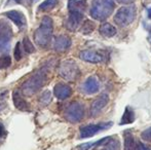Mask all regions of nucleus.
Masks as SVG:
<instances>
[{
    "instance_id": "obj_36",
    "label": "nucleus",
    "mask_w": 151,
    "mask_h": 150,
    "mask_svg": "<svg viewBox=\"0 0 151 150\" xmlns=\"http://www.w3.org/2000/svg\"><path fill=\"white\" fill-rule=\"evenodd\" d=\"M31 2H36V1H38V0H30Z\"/></svg>"
},
{
    "instance_id": "obj_33",
    "label": "nucleus",
    "mask_w": 151,
    "mask_h": 150,
    "mask_svg": "<svg viewBox=\"0 0 151 150\" xmlns=\"http://www.w3.org/2000/svg\"><path fill=\"white\" fill-rule=\"evenodd\" d=\"M148 18L151 19V8H149V9H148Z\"/></svg>"
},
{
    "instance_id": "obj_34",
    "label": "nucleus",
    "mask_w": 151,
    "mask_h": 150,
    "mask_svg": "<svg viewBox=\"0 0 151 150\" xmlns=\"http://www.w3.org/2000/svg\"><path fill=\"white\" fill-rule=\"evenodd\" d=\"M12 1H14L16 3H22L23 0H12Z\"/></svg>"
},
{
    "instance_id": "obj_2",
    "label": "nucleus",
    "mask_w": 151,
    "mask_h": 150,
    "mask_svg": "<svg viewBox=\"0 0 151 150\" xmlns=\"http://www.w3.org/2000/svg\"><path fill=\"white\" fill-rule=\"evenodd\" d=\"M54 32V22L50 17L45 16L41 20L40 27L34 32V41L41 47H46L50 44Z\"/></svg>"
},
{
    "instance_id": "obj_27",
    "label": "nucleus",
    "mask_w": 151,
    "mask_h": 150,
    "mask_svg": "<svg viewBox=\"0 0 151 150\" xmlns=\"http://www.w3.org/2000/svg\"><path fill=\"white\" fill-rule=\"evenodd\" d=\"M14 57L16 61H20L23 57V52H22V48H21V42H17L16 46H14Z\"/></svg>"
},
{
    "instance_id": "obj_31",
    "label": "nucleus",
    "mask_w": 151,
    "mask_h": 150,
    "mask_svg": "<svg viewBox=\"0 0 151 150\" xmlns=\"http://www.w3.org/2000/svg\"><path fill=\"white\" fill-rule=\"evenodd\" d=\"M5 128H4V126L2 124V122L0 121V137H3L5 136Z\"/></svg>"
},
{
    "instance_id": "obj_26",
    "label": "nucleus",
    "mask_w": 151,
    "mask_h": 150,
    "mask_svg": "<svg viewBox=\"0 0 151 150\" xmlns=\"http://www.w3.org/2000/svg\"><path fill=\"white\" fill-rule=\"evenodd\" d=\"M50 98H52V95H50V90H45L41 94L39 98V101L40 103H42L43 105H47L48 103L50 102Z\"/></svg>"
},
{
    "instance_id": "obj_22",
    "label": "nucleus",
    "mask_w": 151,
    "mask_h": 150,
    "mask_svg": "<svg viewBox=\"0 0 151 150\" xmlns=\"http://www.w3.org/2000/svg\"><path fill=\"white\" fill-rule=\"evenodd\" d=\"M58 3L59 0H44L39 5L38 10H40V11H48V10H52V8L56 7Z\"/></svg>"
},
{
    "instance_id": "obj_1",
    "label": "nucleus",
    "mask_w": 151,
    "mask_h": 150,
    "mask_svg": "<svg viewBox=\"0 0 151 150\" xmlns=\"http://www.w3.org/2000/svg\"><path fill=\"white\" fill-rule=\"evenodd\" d=\"M47 72L48 69L46 67H42L38 71H36L29 79H27L22 85V90L24 95L32 96L41 90L47 80Z\"/></svg>"
},
{
    "instance_id": "obj_32",
    "label": "nucleus",
    "mask_w": 151,
    "mask_h": 150,
    "mask_svg": "<svg viewBox=\"0 0 151 150\" xmlns=\"http://www.w3.org/2000/svg\"><path fill=\"white\" fill-rule=\"evenodd\" d=\"M116 1L121 4H131V3H133L135 0H116Z\"/></svg>"
},
{
    "instance_id": "obj_3",
    "label": "nucleus",
    "mask_w": 151,
    "mask_h": 150,
    "mask_svg": "<svg viewBox=\"0 0 151 150\" xmlns=\"http://www.w3.org/2000/svg\"><path fill=\"white\" fill-rule=\"evenodd\" d=\"M114 7V0H93L91 8V16L97 21H104L112 14Z\"/></svg>"
},
{
    "instance_id": "obj_28",
    "label": "nucleus",
    "mask_w": 151,
    "mask_h": 150,
    "mask_svg": "<svg viewBox=\"0 0 151 150\" xmlns=\"http://www.w3.org/2000/svg\"><path fill=\"white\" fill-rule=\"evenodd\" d=\"M141 138L144 141H147V142H151V126L148 128H146L145 131L141 133Z\"/></svg>"
},
{
    "instance_id": "obj_37",
    "label": "nucleus",
    "mask_w": 151,
    "mask_h": 150,
    "mask_svg": "<svg viewBox=\"0 0 151 150\" xmlns=\"http://www.w3.org/2000/svg\"><path fill=\"white\" fill-rule=\"evenodd\" d=\"M2 108H3V107H2V105H0V111L2 110Z\"/></svg>"
},
{
    "instance_id": "obj_12",
    "label": "nucleus",
    "mask_w": 151,
    "mask_h": 150,
    "mask_svg": "<svg viewBox=\"0 0 151 150\" xmlns=\"http://www.w3.org/2000/svg\"><path fill=\"white\" fill-rule=\"evenodd\" d=\"M4 16H6L12 23L16 24V26L20 29H25L27 26V20L25 18L24 14H22L19 10H8V11L4 12Z\"/></svg>"
},
{
    "instance_id": "obj_19",
    "label": "nucleus",
    "mask_w": 151,
    "mask_h": 150,
    "mask_svg": "<svg viewBox=\"0 0 151 150\" xmlns=\"http://www.w3.org/2000/svg\"><path fill=\"white\" fill-rule=\"evenodd\" d=\"M123 137H124V150H136L137 142H136L135 137L133 136L131 131H125Z\"/></svg>"
},
{
    "instance_id": "obj_25",
    "label": "nucleus",
    "mask_w": 151,
    "mask_h": 150,
    "mask_svg": "<svg viewBox=\"0 0 151 150\" xmlns=\"http://www.w3.org/2000/svg\"><path fill=\"white\" fill-rule=\"evenodd\" d=\"M12 65V59L8 55H3L0 57V69H5Z\"/></svg>"
},
{
    "instance_id": "obj_6",
    "label": "nucleus",
    "mask_w": 151,
    "mask_h": 150,
    "mask_svg": "<svg viewBox=\"0 0 151 150\" xmlns=\"http://www.w3.org/2000/svg\"><path fill=\"white\" fill-rule=\"evenodd\" d=\"M14 36V31L8 22L0 20V52H6L10 48V40Z\"/></svg>"
},
{
    "instance_id": "obj_8",
    "label": "nucleus",
    "mask_w": 151,
    "mask_h": 150,
    "mask_svg": "<svg viewBox=\"0 0 151 150\" xmlns=\"http://www.w3.org/2000/svg\"><path fill=\"white\" fill-rule=\"evenodd\" d=\"M112 122H102L99 124H88V126H82L79 128L80 132V138H91V137L95 136L99 132L103 130H107V128H111Z\"/></svg>"
},
{
    "instance_id": "obj_23",
    "label": "nucleus",
    "mask_w": 151,
    "mask_h": 150,
    "mask_svg": "<svg viewBox=\"0 0 151 150\" xmlns=\"http://www.w3.org/2000/svg\"><path fill=\"white\" fill-rule=\"evenodd\" d=\"M93 29H95V24H93L91 21L90 20H86V22L82 24V27H81V33H83V34H90L93 31Z\"/></svg>"
},
{
    "instance_id": "obj_5",
    "label": "nucleus",
    "mask_w": 151,
    "mask_h": 150,
    "mask_svg": "<svg viewBox=\"0 0 151 150\" xmlns=\"http://www.w3.org/2000/svg\"><path fill=\"white\" fill-rule=\"evenodd\" d=\"M59 75L68 81H74L79 75V69L74 61L66 60L62 62L59 67Z\"/></svg>"
},
{
    "instance_id": "obj_15",
    "label": "nucleus",
    "mask_w": 151,
    "mask_h": 150,
    "mask_svg": "<svg viewBox=\"0 0 151 150\" xmlns=\"http://www.w3.org/2000/svg\"><path fill=\"white\" fill-rule=\"evenodd\" d=\"M100 83L99 80L95 77V76H91L88 79L84 81V83L82 84V90L88 95H93L99 90Z\"/></svg>"
},
{
    "instance_id": "obj_21",
    "label": "nucleus",
    "mask_w": 151,
    "mask_h": 150,
    "mask_svg": "<svg viewBox=\"0 0 151 150\" xmlns=\"http://www.w3.org/2000/svg\"><path fill=\"white\" fill-rule=\"evenodd\" d=\"M135 120V112L134 110L131 108V107L127 106L124 110V113H123L122 117H121V120H120V124H129V123H132V122Z\"/></svg>"
},
{
    "instance_id": "obj_20",
    "label": "nucleus",
    "mask_w": 151,
    "mask_h": 150,
    "mask_svg": "<svg viewBox=\"0 0 151 150\" xmlns=\"http://www.w3.org/2000/svg\"><path fill=\"white\" fill-rule=\"evenodd\" d=\"M116 28L111 25L110 23H103V24L100 26V33H101L103 36L109 38V37H112L116 34Z\"/></svg>"
},
{
    "instance_id": "obj_13",
    "label": "nucleus",
    "mask_w": 151,
    "mask_h": 150,
    "mask_svg": "<svg viewBox=\"0 0 151 150\" xmlns=\"http://www.w3.org/2000/svg\"><path fill=\"white\" fill-rule=\"evenodd\" d=\"M79 58L82 61H86L88 63H93V64H97V63H101L103 60V57L100 52H96V50H81L79 52Z\"/></svg>"
},
{
    "instance_id": "obj_14",
    "label": "nucleus",
    "mask_w": 151,
    "mask_h": 150,
    "mask_svg": "<svg viewBox=\"0 0 151 150\" xmlns=\"http://www.w3.org/2000/svg\"><path fill=\"white\" fill-rule=\"evenodd\" d=\"M71 46V39L67 35H59L55 40L54 48L58 52H64Z\"/></svg>"
},
{
    "instance_id": "obj_35",
    "label": "nucleus",
    "mask_w": 151,
    "mask_h": 150,
    "mask_svg": "<svg viewBox=\"0 0 151 150\" xmlns=\"http://www.w3.org/2000/svg\"><path fill=\"white\" fill-rule=\"evenodd\" d=\"M149 42H151V29H150V32H149Z\"/></svg>"
},
{
    "instance_id": "obj_29",
    "label": "nucleus",
    "mask_w": 151,
    "mask_h": 150,
    "mask_svg": "<svg viewBox=\"0 0 151 150\" xmlns=\"http://www.w3.org/2000/svg\"><path fill=\"white\" fill-rule=\"evenodd\" d=\"M96 146V142H88L80 144L77 146V150H90L91 148H93Z\"/></svg>"
},
{
    "instance_id": "obj_16",
    "label": "nucleus",
    "mask_w": 151,
    "mask_h": 150,
    "mask_svg": "<svg viewBox=\"0 0 151 150\" xmlns=\"http://www.w3.org/2000/svg\"><path fill=\"white\" fill-rule=\"evenodd\" d=\"M54 94L56 98H58L59 100H65V99L69 98L71 96L72 90L68 84L58 83L54 88Z\"/></svg>"
},
{
    "instance_id": "obj_7",
    "label": "nucleus",
    "mask_w": 151,
    "mask_h": 150,
    "mask_svg": "<svg viewBox=\"0 0 151 150\" xmlns=\"http://www.w3.org/2000/svg\"><path fill=\"white\" fill-rule=\"evenodd\" d=\"M84 116V106L80 102L74 101L70 103L65 110V117L72 123L79 122Z\"/></svg>"
},
{
    "instance_id": "obj_24",
    "label": "nucleus",
    "mask_w": 151,
    "mask_h": 150,
    "mask_svg": "<svg viewBox=\"0 0 151 150\" xmlns=\"http://www.w3.org/2000/svg\"><path fill=\"white\" fill-rule=\"evenodd\" d=\"M23 47L27 54H32L35 52V47L28 37H24V39H23Z\"/></svg>"
},
{
    "instance_id": "obj_17",
    "label": "nucleus",
    "mask_w": 151,
    "mask_h": 150,
    "mask_svg": "<svg viewBox=\"0 0 151 150\" xmlns=\"http://www.w3.org/2000/svg\"><path fill=\"white\" fill-rule=\"evenodd\" d=\"M12 100H14V105L18 110L20 111H28L29 110V105L26 102L24 98L22 97L21 93L19 90H14L12 94Z\"/></svg>"
},
{
    "instance_id": "obj_9",
    "label": "nucleus",
    "mask_w": 151,
    "mask_h": 150,
    "mask_svg": "<svg viewBox=\"0 0 151 150\" xmlns=\"http://www.w3.org/2000/svg\"><path fill=\"white\" fill-rule=\"evenodd\" d=\"M119 141L111 137H105L96 142V146L93 150H118Z\"/></svg>"
},
{
    "instance_id": "obj_11",
    "label": "nucleus",
    "mask_w": 151,
    "mask_h": 150,
    "mask_svg": "<svg viewBox=\"0 0 151 150\" xmlns=\"http://www.w3.org/2000/svg\"><path fill=\"white\" fill-rule=\"evenodd\" d=\"M83 20V14L82 12H69L67 21H66V28L69 31H76L81 25Z\"/></svg>"
},
{
    "instance_id": "obj_4",
    "label": "nucleus",
    "mask_w": 151,
    "mask_h": 150,
    "mask_svg": "<svg viewBox=\"0 0 151 150\" xmlns=\"http://www.w3.org/2000/svg\"><path fill=\"white\" fill-rule=\"evenodd\" d=\"M136 14H137V9H136V6L133 4L122 6L116 11L115 16H114V22L119 27H127L135 20Z\"/></svg>"
},
{
    "instance_id": "obj_10",
    "label": "nucleus",
    "mask_w": 151,
    "mask_h": 150,
    "mask_svg": "<svg viewBox=\"0 0 151 150\" xmlns=\"http://www.w3.org/2000/svg\"><path fill=\"white\" fill-rule=\"evenodd\" d=\"M108 102H109V97H108V95L103 94V95H101V96L98 97L91 105L90 114H91V117L97 116L98 114L105 108V106L108 104Z\"/></svg>"
},
{
    "instance_id": "obj_30",
    "label": "nucleus",
    "mask_w": 151,
    "mask_h": 150,
    "mask_svg": "<svg viewBox=\"0 0 151 150\" xmlns=\"http://www.w3.org/2000/svg\"><path fill=\"white\" fill-rule=\"evenodd\" d=\"M136 150H151L149 147L146 146L145 144L141 142H137V147H136Z\"/></svg>"
},
{
    "instance_id": "obj_18",
    "label": "nucleus",
    "mask_w": 151,
    "mask_h": 150,
    "mask_svg": "<svg viewBox=\"0 0 151 150\" xmlns=\"http://www.w3.org/2000/svg\"><path fill=\"white\" fill-rule=\"evenodd\" d=\"M86 8V0H69L68 9L69 12H82Z\"/></svg>"
}]
</instances>
